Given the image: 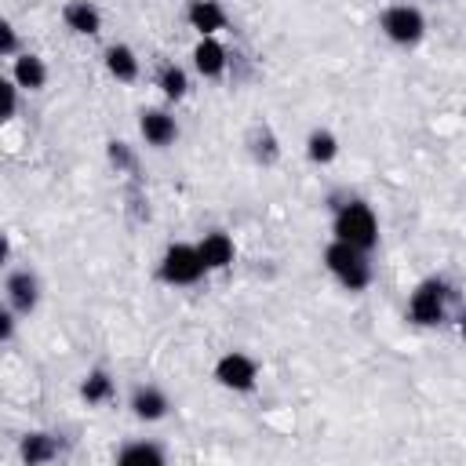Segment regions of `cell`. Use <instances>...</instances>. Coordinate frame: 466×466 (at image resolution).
<instances>
[{
	"mask_svg": "<svg viewBox=\"0 0 466 466\" xmlns=\"http://www.w3.org/2000/svg\"><path fill=\"white\" fill-rule=\"evenodd\" d=\"M379 29L386 33V40H393V44H400V47H411V44L422 40L426 18H422V11L411 7V4H393V7L382 11Z\"/></svg>",
	"mask_w": 466,
	"mask_h": 466,
	"instance_id": "cell-5",
	"label": "cell"
},
{
	"mask_svg": "<svg viewBox=\"0 0 466 466\" xmlns=\"http://www.w3.org/2000/svg\"><path fill=\"white\" fill-rule=\"evenodd\" d=\"M0 55H4V58H18V55H22V51H18V29H15L7 18L0 22Z\"/></svg>",
	"mask_w": 466,
	"mask_h": 466,
	"instance_id": "cell-24",
	"label": "cell"
},
{
	"mask_svg": "<svg viewBox=\"0 0 466 466\" xmlns=\"http://www.w3.org/2000/svg\"><path fill=\"white\" fill-rule=\"evenodd\" d=\"M226 47L215 40V36H200L197 40V47H193V69L200 73V76H208V80H215V76H222L226 73Z\"/></svg>",
	"mask_w": 466,
	"mask_h": 466,
	"instance_id": "cell-11",
	"label": "cell"
},
{
	"mask_svg": "<svg viewBox=\"0 0 466 466\" xmlns=\"http://www.w3.org/2000/svg\"><path fill=\"white\" fill-rule=\"evenodd\" d=\"M15 317H18V313H15L11 306L0 313V339H4V342H11V339H15Z\"/></svg>",
	"mask_w": 466,
	"mask_h": 466,
	"instance_id": "cell-25",
	"label": "cell"
},
{
	"mask_svg": "<svg viewBox=\"0 0 466 466\" xmlns=\"http://www.w3.org/2000/svg\"><path fill=\"white\" fill-rule=\"evenodd\" d=\"M164 448L153 444V441H131L116 451V462L120 466H164Z\"/></svg>",
	"mask_w": 466,
	"mask_h": 466,
	"instance_id": "cell-17",
	"label": "cell"
},
{
	"mask_svg": "<svg viewBox=\"0 0 466 466\" xmlns=\"http://www.w3.org/2000/svg\"><path fill=\"white\" fill-rule=\"evenodd\" d=\"M157 84H160V91H164L171 102L186 98V91H189V80H186V69H182V66H164Z\"/></svg>",
	"mask_w": 466,
	"mask_h": 466,
	"instance_id": "cell-20",
	"label": "cell"
},
{
	"mask_svg": "<svg viewBox=\"0 0 466 466\" xmlns=\"http://www.w3.org/2000/svg\"><path fill=\"white\" fill-rule=\"evenodd\" d=\"M62 22H66L76 36H95V33L102 29V15H98V7H95L91 0H69V4L62 7Z\"/></svg>",
	"mask_w": 466,
	"mask_h": 466,
	"instance_id": "cell-12",
	"label": "cell"
},
{
	"mask_svg": "<svg viewBox=\"0 0 466 466\" xmlns=\"http://www.w3.org/2000/svg\"><path fill=\"white\" fill-rule=\"evenodd\" d=\"M0 98H4L0 120H15V113H18V84H15V80H4V84H0Z\"/></svg>",
	"mask_w": 466,
	"mask_h": 466,
	"instance_id": "cell-23",
	"label": "cell"
},
{
	"mask_svg": "<svg viewBox=\"0 0 466 466\" xmlns=\"http://www.w3.org/2000/svg\"><path fill=\"white\" fill-rule=\"evenodd\" d=\"M459 331H462V339H466V313H462V324H459Z\"/></svg>",
	"mask_w": 466,
	"mask_h": 466,
	"instance_id": "cell-26",
	"label": "cell"
},
{
	"mask_svg": "<svg viewBox=\"0 0 466 466\" xmlns=\"http://www.w3.org/2000/svg\"><path fill=\"white\" fill-rule=\"evenodd\" d=\"M157 273H160L164 284L186 288V284H197L208 273V266H204L197 244H167L164 255H160V269Z\"/></svg>",
	"mask_w": 466,
	"mask_h": 466,
	"instance_id": "cell-3",
	"label": "cell"
},
{
	"mask_svg": "<svg viewBox=\"0 0 466 466\" xmlns=\"http://www.w3.org/2000/svg\"><path fill=\"white\" fill-rule=\"evenodd\" d=\"M197 251H200V258H204L208 273H211V269H226V266L233 262V255H237L233 240H229L222 229H211V233H204V237H200V244H197Z\"/></svg>",
	"mask_w": 466,
	"mask_h": 466,
	"instance_id": "cell-13",
	"label": "cell"
},
{
	"mask_svg": "<svg viewBox=\"0 0 466 466\" xmlns=\"http://www.w3.org/2000/svg\"><path fill=\"white\" fill-rule=\"evenodd\" d=\"M215 382H218L222 390H233V393H248V390H255V382H258V364H255L248 353L229 350V353H222V357L215 360Z\"/></svg>",
	"mask_w": 466,
	"mask_h": 466,
	"instance_id": "cell-6",
	"label": "cell"
},
{
	"mask_svg": "<svg viewBox=\"0 0 466 466\" xmlns=\"http://www.w3.org/2000/svg\"><path fill=\"white\" fill-rule=\"evenodd\" d=\"M18 455H22V462L25 466H40V462H51V459H58V437H51V433H25L22 437V444H18Z\"/></svg>",
	"mask_w": 466,
	"mask_h": 466,
	"instance_id": "cell-15",
	"label": "cell"
},
{
	"mask_svg": "<svg viewBox=\"0 0 466 466\" xmlns=\"http://www.w3.org/2000/svg\"><path fill=\"white\" fill-rule=\"evenodd\" d=\"M106 69L113 80L131 84V80H138V55L127 44H109L106 47Z\"/></svg>",
	"mask_w": 466,
	"mask_h": 466,
	"instance_id": "cell-16",
	"label": "cell"
},
{
	"mask_svg": "<svg viewBox=\"0 0 466 466\" xmlns=\"http://www.w3.org/2000/svg\"><path fill=\"white\" fill-rule=\"evenodd\" d=\"M4 295H7V306L18 313V317H29L40 302V280L33 269H11L4 277Z\"/></svg>",
	"mask_w": 466,
	"mask_h": 466,
	"instance_id": "cell-7",
	"label": "cell"
},
{
	"mask_svg": "<svg viewBox=\"0 0 466 466\" xmlns=\"http://www.w3.org/2000/svg\"><path fill=\"white\" fill-rule=\"evenodd\" d=\"M324 266L328 273L346 288V291H364L371 284V262H368V251L346 244V240H331L324 248Z\"/></svg>",
	"mask_w": 466,
	"mask_h": 466,
	"instance_id": "cell-1",
	"label": "cell"
},
{
	"mask_svg": "<svg viewBox=\"0 0 466 466\" xmlns=\"http://www.w3.org/2000/svg\"><path fill=\"white\" fill-rule=\"evenodd\" d=\"M106 157H109V164H113L116 171H131V167H135V153H131V146L120 142V138H113V142L106 146Z\"/></svg>",
	"mask_w": 466,
	"mask_h": 466,
	"instance_id": "cell-21",
	"label": "cell"
},
{
	"mask_svg": "<svg viewBox=\"0 0 466 466\" xmlns=\"http://www.w3.org/2000/svg\"><path fill=\"white\" fill-rule=\"evenodd\" d=\"M138 131H142L146 146H157V149H164V146H171L178 138V124H175V116L167 109H146L138 116Z\"/></svg>",
	"mask_w": 466,
	"mask_h": 466,
	"instance_id": "cell-8",
	"label": "cell"
},
{
	"mask_svg": "<svg viewBox=\"0 0 466 466\" xmlns=\"http://www.w3.org/2000/svg\"><path fill=\"white\" fill-rule=\"evenodd\" d=\"M186 22H189L200 36H215V33H222V29L229 25L226 7H222L218 0H189V7H186Z\"/></svg>",
	"mask_w": 466,
	"mask_h": 466,
	"instance_id": "cell-9",
	"label": "cell"
},
{
	"mask_svg": "<svg viewBox=\"0 0 466 466\" xmlns=\"http://www.w3.org/2000/svg\"><path fill=\"white\" fill-rule=\"evenodd\" d=\"M444 302H448V284H444L441 277H426V280L411 291V299H408V317H411V324H419V328L441 324V320H444Z\"/></svg>",
	"mask_w": 466,
	"mask_h": 466,
	"instance_id": "cell-4",
	"label": "cell"
},
{
	"mask_svg": "<svg viewBox=\"0 0 466 466\" xmlns=\"http://www.w3.org/2000/svg\"><path fill=\"white\" fill-rule=\"evenodd\" d=\"M80 397H84L87 404L109 400V397H113V379H109V371H106V368H91V371L84 375V382H80Z\"/></svg>",
	"mask_w": 466,
	"mask_h": 466,
	"instance_id": "cell-19",
	"label": "cell"
},
{
	"mask_svg": "<svg viewBox=\"0 0 466 466\" xmlns=\"http://www.w3.org/2000/svg\"><path fill=\"white\" fill-rule=\"evenodd\" d=\"M167 408H171V400H167V393L160 390V386H135L131 390V411H135V419H142V422H160L164 415H167Z\"/></svg>",
	"mask_w": 466,
	"mask_h": 466,
	"instance_id": "cell-10",
	"label": "cell"
},
{
	"mask_svg": "<svg viewBox=\"0 0 466 466\" xmlns=\"http://www.w3.org/2000/svg\"><path fill=\"white\" fill-rule=\"evenodd\" d=\"M251 142H255V146H251V153H255L262 164H273V160H277V138H273L266 127H262V131H255V138H251Z\"/></svg>",
	"mask_w": 466,
	"mask_h": 466,
	"instance_id": "cell-22",
	"label": "cell"
},
{
	"mask_svg": "<svg viewBox=\"0 0 466 466\" xmlns=\"http://www.w3.org/2000/svg\"><path fill=\"white\" fill-rule=\"evenodd\" d=\"M335 240H346L360 251H371L379 244V218L364 200H346L335 211Z\"/></svg>",
	"mask_w": 466,
	"mask_h": 466,
	"instance_id": "cell-2",
	"label": "cell"
},
{
	"mask_svg": "<svg viewBox=\"0 0 466 466\" xmlns=\"http://www.w3.org/2000/svg\"><path fill=\"white\" fill-rule=\"evenodd\" d=\"M306 157H309V164H320V167L331 164L339 157V138L328 127H313L306 135Z\"/></svg>",
	"mask_w": 466,
	"mask_h": 466,
	"instance_id": "cell-18",
	"label": "cell"
},
{
	"mask_svg": "<svg viewBox=\"0 0 466 466\" xmlns=\"http://www.w3.org/2000/svg\"><path fill=\"white\" fill-rule=\"evenodd\" d=\"M11 80H15L18 87H25V91H40V87L47 84V66H44V58L33 55V51H22V55L15 58V66H11Z\"/></svg>",
	"mask_w": 466,
	"mask_h": 466,
	"instance_id": "cell-14",
	"label": "cell"
}]
</instances>
